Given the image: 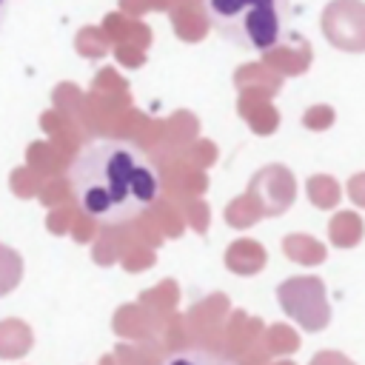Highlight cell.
Masks as SVG:
<instances>
[{"instance_id":"6da1fadb","label":"cell","mask_w":365,"mask_h":365,"mask_svg":"<svg viewBox=\"0 0 365 365\" xmlns=\"http://www.w3.org/2000/svg\"><path fill=\"white\" fill-rule=\"evenodd\" d=\"M68 185L83 214L106 225H123L157 202L163 177L137 143L100 137L74 154Z\"/></svg>"},{"instance_id":"7a4b0ae2","label":"cell","mask_w":365,"mask_h":365,"mask_svg":"<svg viewBox=\"0 0 365 365\" xmlns=\"http://www.w3.org/2000/svg\"><path fill=\"white\" fill-rule=\"evenodd\" d=\"M211 29L237 48L271 51L288 37V0H202Z\"/></svg>"},{"instance_id":"3957f363","label":"cell","mask_w":365,"mask_h":365,"mask_svg":"<svg viewBox=\"0 0 365 365\" xmlns=\"http://www.w3.org/2000/svg\"><path fill=\"white\" fill-rule=\"evenodd\" d=\"M279 302L308 331H322L331 319V305H328V297H325V285L317 277L288 279L285 285H279Z\"/></svg>"},{"instance_id":"277c9868","label":"cell","mask_w":365,"mask_h":365,"mask_svg":"<svg viewBox=\"0 0 365 365\" xmlns=\"http://www.w3.org/2000/svg\"><path fill=\"white\" fill-rule=\"evenodd\" d=\"M322 31L342 51H365V0H331L322 11Z\"/></svg>"},{"instance_id":"5b68a950","label":"cell","mask_w":365,"mask_h":365,"mask_svg":"<svg viewBox=\"0 0 365 365\" xmlns=\"http://www.w3.org/2000/svg\"><path fill=\"white\" fill-rule=\"evenodd\" d=\"M257 185H265V211L268 214H279L291 205L294 200V180L285 168H265L262 174H257L254 180Z\"/></svg>"},{"instance_id":"8992f818","label":"cell","mask_w":365,"mask_h":365,"mask_svg":"<svg viewBox=\"0 0 365 365\" xmlns=\"http://www.w3.org/2000/svg\"><path fill=\"white\" fill-rule=\"evenodd\" d=\"M328 234H331V242H334V245H339V248H354V245L362 240V234H365V222H362V217L354 214V211H339V214L331 220Z\"/></svg>"},{"instance_id":"52a82bcc","label":"cell","mask_w":365,"mask_h":365,"mask_svg":"<svg viewBox=\"0 0 365 365\" xmlns=\"http://www.w3.org/2000/svg\"><path fill=\"white\" fill-rule=\"evenodd\" d=\"M160 365H240V362L225 354L208 351V348H182V351L168 354Z\"/></svg>"},{"instance_id":"ba28073f","label":"cell","mask_w":365,"mask_h":365,"mask_svg":"<svg viewBox=\"0 0 365 365\" xmlns=\"http://www.w3.org/2000/svg\"><path fill=\"white\" fill-rule=\"evenodd\" d=\"M308 197L314 200L317 208H334L339 202V185L328 174H317L308 180Z\"/></svg>"},{"instance_id":"9c48e42d","label":"cell","mask_w":365,"mask_h":365,"mask_svg":"<svg viewBox=\"0 0 365 365\" xmlns=\"http://www.w3.org/2000/svg\"><path fill=\"white\" fill-rule=\"evenodd\" d=\"M285 251H288L291 259L305 262V265H317V262L325 259L322 242H317L311 237H291V240H285Z\"/></svg>"},{"instance_id":"30bf717a","label":"cell","mask_w":365,"mask_h":365,"mask_svg":"<svg viewBox=\"0 0 365 365\" xmlns=\"http://www.w3.org/2000/svg\"><path fill=\"white\" fill-rule=\"evenodd\" d=\"M331 123H334V108H328V106H317L305 114V125H311V128H328Z\"/></svg>"},{"instance_id":"8fae6325","label":"cell","mask_w":365,"mask_h":365,"mask_svg":"<svg viewBox=\"0 0 365 365\" xmlns=\"http://www.w3.org/2000/svg\"><path fill=\"white\" fill-rule=\"evenodd\" d=\"M348 197L354 200V205L365 208V171H359V174H354L348 180Z\"/></svg>"},{"instance_id":"7c38bea8","label":"cell","mask_w":365,"mask_h":365,"mask_svg":"<svg viewBox=\"0 0 365 365\" xmlns=\"http://www.w3.org/2000/svg\"><path fill=\"white\" fill-rule=\"evenodd\" d=\"M314 365H354V362L348 356L336 354V351H322V354L314 356Z\"/></svg>"},{"instance_id":"4fadbf2b","label":"cell","mask_w":365,"mask_h":365,"mask_svg":"<svg viewBox=\"0 0 365 365\" xmlns=\"http://www.w3.org/2000/svg\"><path fill=\"white\" fill-rule=\"evenodd\" d=\"M6 20H9V0H0V31H3Z\"/></svg>"}]
</instances>
